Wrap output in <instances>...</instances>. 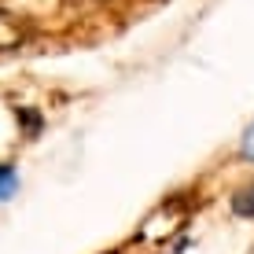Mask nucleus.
I'll return each instance as SVG.
<instances>
[{
  "mask_svg": "<svg viewBox=\"0 0 254 254\" xmlns=\"http://www.w3.org/2000/svg\"><path fill=\"white\" fill-rule=\"evenodd\" d=\"M19 41V26L11 22V15H0V48H11Z\"/></svg>",
  "mask_w": 254,
  "mask_h": 254,
  "instance_id": "nucleus-3",
  "label": "nucleus"
},
{
  "mask_svg": "<svg viewBox=\"0 0 254 254\" xmlns=\"http://www.w3.org/2000/svg\"><path fill=\"white\" fill-rule=\"evenodd\" d=\"M232 214H236V217H254V185L240 188V191L232 195Z\"/></svg>",
  "mask_w": 254,
  "mask_h": 254,
  "instance_id": "nucleus-1",
  "label": "nucleus"
},
{
  "mask_svg": "<svg viewBox=\"0 0 254 254\" xmlns=\"http://www.w3.org/2000/svg\"><path fill=\"white\" fill-rule=\"evenodd\" d=\"M15 188H19V177H15V170L0 162V199H11Z\"/></svg>",
  "mask_w": 254,
  "mask_h": 254,
  "instance_id": "nucleus-2",
  "label": "nucleus"
},
{
  "mask_svg": "<svg viewBox=\"0 0 254 254\" xmlns=\"http://www.w3.org/2000/svg\"><path fill=\"white\" fill-rule=\"evenodd\" d=\"M22 122H26V129H30V133H33V129H37V115H33V111H22Z\"/></svg>",
  "mask_w": 254,
  "mask_h": 254,
  "instance_id": "nucleus-5",
  "label": "nucleus"
},
{
  "mask_svg": "<svg viewBox=\"0 0 254 254\" xmlns=\"http://www.w3.org/2000/svg\"><path fill=\"white\" fill-rule=\"evenodd\" d=\"M240 159L254 162V122H251L247 129H243V136H240Z\"/></svg>",
  "mask_w": 254,
  "mask_h": 254,
  "instance_id": "nucleus-4",
  "label": "nucleus"
}]
</instances>
